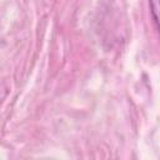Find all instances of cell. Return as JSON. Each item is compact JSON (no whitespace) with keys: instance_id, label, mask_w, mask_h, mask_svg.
Wrapping results in <instances>:
<instances>
[{"instance_id":"obj_1","label":"cell","mask_w":160,"mask_h":160,"mask_svg":"<svg viewBox=\"0 0 160 160\" xmlns=\"http://www.w3.org/2000/svg\"><path fill=\"white\" fill-rule=\"evenodd\" d=\"M149 5H150V12L155 24V28L159 29V0H149Z\"/></svg>"}]
</instances>
